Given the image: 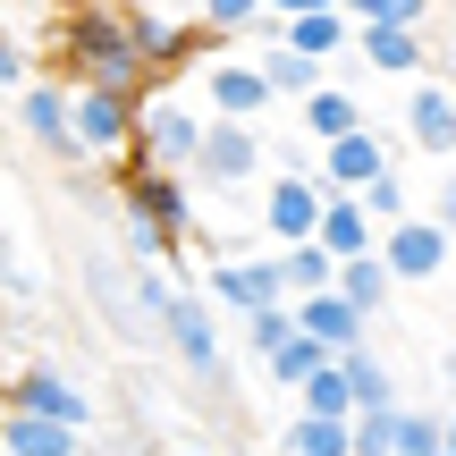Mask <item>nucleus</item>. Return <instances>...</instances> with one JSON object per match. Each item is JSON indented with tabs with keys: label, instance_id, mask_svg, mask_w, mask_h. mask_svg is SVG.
Wrapping results in <instances>:
<instances>
[{
	"label": "nucleus",
	"instance_id": "nucleus-20",
	"mask_svg": "<svg viewBox=\"0 0 456 456\" xmlns=\"http://www.w3.org/2000/svg\"><path fill=\"white\" fill-rule=\"evenodd\" d=\"M330 296H346V305L363 313V322H372V313H389V296H397V271L380 254H363V262H338V288Z\"/></svg>",
	"mask_w": 456,
	"mask_h": 456
},
{
	"label": "nucleus",
	"instance_id": "nucleus-34",
	"mask_svg": "<svg viewBox=\"0 0 456 456\" xmlns=\"http://www.w3.org/2000/svg\"><path fill=\"white\" fill-rule=\"evenodd\" d=\"M0 94H26V43L0 26Z\"/></svg>",
	"mask_w": 456,
	"mask_h": 456
},
{
	"label": "nucleus",
	"instance_id": "nucleus-29",
	"mask_svg": "<svg viewBox=\"0 0 456 456\" xmlns=\"http://www.w3.org/2000/svg\"><path fill=\"white\" fill-rule=\"evenodd\" d=\"M363 212H372L380 228H397V220H414V186H406V169H380V178L363 186Z\"/></svg>",
	"mask_w": 456,
	"mask_h": 456
},
{
	"label": "nucleus",
	"instance_id": "nucleus-38",
	"mask_svg": "<svg viewBox=\"0 0 456 456\" xmlns=\"http://www.w3.org/2000/svg\"><path fill=\"white\" fill-rule=\"evenodd\" d=\"M448 456H456V414H448Z\"/></svg>",
	"mask_w": 456,
	"mask_h": 456
},
{
	"label": "nucleus",
	"instance_id": "nucleus-31",
	"mask_svg": "<svg viewBox=\"0 0 456 456\" xmlns=\"http://www.w3.org/2000/svg\"><path fill=\"white\" fill-rule=\"evenodd\" d=\"M245 338H254V355H279V346L296 338V305H271V313H254V322H245Z\"/></svg>",
	"mask_w": 456,
	"mask_h": 456
},
{
	"label": "nucleus",
	"instance_id": "nucleus-19",
	"mask_svg": "<svg viewBox=\"0 0 456 456\" xmlns=\"http://www.w3.org/2000/svg\"><path fill=\"white\" fill-rule=\"evenodd\" d=\"M355 51H363L372 68H389V77H406V85L423 77V34H414V26H363Z\"/></svg>",
	"mask_w": 456,
	"mask_h": 456
},
{
	"label": "nucleus",
	"instance_id": "nucleus-24",
	"mask_svg": "<svg viewBox=\"0 0 456 456\" xmlns=\"http://www.w3.org/2000/svg\"><path fill=\"white\" fill-rule=\"evenodd\" d=\"M279 279H288V305H305V296L338 288V262H330L322 245H288V254H279Z\"/></svg>",
	"mask_w": 456,
	"mask_h": 456
},
{
	"label": "nucleus",
	"instance_id": "nucleus-30",
	"mask_svg": "<svg viewBox=\"0 0 456 456\" xmlns=\"http://www.w3.org/2000/svg\"><path fill=\"white\" fill-rule=\"evenodd\" d=\"M346 17H363V26H414L423 34V17H431V0H338Z\"/></svg>",
	"mask_w": 456,
	"mask_h": 456
},
{
	"label": "nucleus",
	"instance_id": "nucleus-21",
	"mask_svg": "<svg viewBox=\"0 0 456 456\" xmlns=\"http://www.w3.org/2000/svg\"><path fill=\"white\" fill-rule=\"evenodd\" d=\"M305 135H313L322 152L338 144V135H363V102L346 94V85H322V94L305 102Z\"/></svg>",
	"mask_w": 456,
	"mask_h": 456
},
{
	"label": "nucleus",
	"instance_id": "nucleus-18",
	"mask_svg": "<svg viewBox=\"0 0 456 456\" xmlns=\"http://www.w3.org/2000/svg\"><path fill=\"white\" fill-rule=\"evenodd\" d=\"M262 85H271V102H296L305 110L313 94H322V60H305V51H288V43H262Z\"/></svg>",
	"mask_w": 456,
	"mask_h": 456
},
{
	"label": "nucleus",
	"instance_id": "nucleus-40",
	"mask_svg": "<svg viewBox=\"0 0 456 456\" xmlns=\"http://www.w3.org/2000/svg\"><path fill=\"white\" fill-rule=\"evenodd\" d=\"M440 456H448V448H440Z\"/></svg>",
	"mask_w": 456,
	"mask_h": 456
},
{
	"label": "nucleus",
	"instance_id": "nucleus-10",
	"mask_svg": "<svg viewBox=\"0 0 456 456\" xmlns=\"http://www.w3.org/2000/svg\"><path fill=\"white\" fill-rule=\"evenodd\" d=\"M262 161H271V152H262L254 127H237V118H212V127H203V161H195L203 186H254Z\"/></svg>",
	"mask_w": 456,
	"mask_h": 456
},
{
	"label": "nucleus",
	"instance_id": "nucleus-2",
	"mask_svg": "<svg viewBox=\"0 0 456 456\" xmlns=\"http://www.w3.org/2000/svg\"><path fill=\"white\" fill-rule=\"evenodd\" d=\"M203 127H212V118H203L195 102L152 94V102H144V118H135V161L178 178V169H195V161H203Z\"/></svg>",
	"mask_w": 456,
	"mask_h": 456
},
{
	"label": "nucleus",
	"instance_id": "nucleus-1",
	"mask_svg": "<svg viewBox=\"0 0 456 456\" xmlns=\"http://www.w3.org/2000/svg\"><path fill=\"white\" fill-rule=\"evenodd\" d=\"M85 288H94V313L118 330V346H161L169 338V288L152 262H127V254H85Z\"/></svg>",
	"mask_w": 456,
	"mask_h": 456
},
{
	"label": "nucleus",
	"instance_id": "nucleus-32",
	"mask_svg": "<svg viewBox=\"0 0 456 456\" xmlns=\"http://www.w3.org/2000/svg\"><path fill=\"white\" fill-rule=\"evenodd\" d=\"M346 431H355V456H397V406L389 414H355Z\"/></svg>",
	"mask_w": 456,
	"mask_h": 456
},
{
	"label": "nucleus",
	"instance_id": "nucleus-27",
	"mask_svg": "<svg viewBox=\"0 0 456 456\" xmlns=\"http://www.w3.org/2000/svg\"><path fill=\"white\" fill-rule=\"evenodd\" d=\"M279 456H355V431H346V423H313V414H296V423L279 431Z\"/></svg>",
	"mask_w": 456,
	"mask_h": 456
},
{
	"label": "nucleus",
	"instance_id": "nucleus-11",
	"mask_svg": "<svg viewBox=\"0 0 456 456\" xmlns=\"http://www.w3.org/2000/svg\"><path fill=\"white\" fill-rule=\"evenodd\" d=\"M406 144L431 161H456V85H431V77L406 85Z\"/></svg>",
	"mask_w": 456,
	"mask_h": 456
},
{
	"label": "nucleus",
	"instance_id": "nucleus-4",
	"mask_svg": "<svg viewBox=\"0 0 456 456\" xmlns=\"http://www.w3.org/2000/svg\"><path fill=\"white\" fill-rule=\"evenodd\" d=\"M203 288L220 296L228 313H245V322H254V313H271V305H288V279H279V254H228V262H212V271H203Z\"/></svg>",
	"mask_w": 456,
	"mask_h": 456
},
{
	"label": "nucleus",
	"instance_id": "nucleus-14",
	"mask_svg": "<svg viewBox=\"0 0 456 456\" xmlns=\"http://www.w3.org/2000/svg\"><path fill=\"white\" fill-rule=\"evenodd\" d=\"M380 169H397V161H389V144H380L372 127H363V135H338V144L322 152V186H330V195H363Z\"/></svg>",
	"mask_w": 456,
	"mask_h": 456
},
{
	"label": "nucleus",
	"instance_id": "nucleus-17",
	"mask_svg": "<svg viewBox=\"0 0 456 456\" xmlns=\"http://www.w3.org/2000/svg\"><path fill=\"white\" fill-rule=\"evenodd\" d=\"M0 448H9V456H85V431L51 423V414H17V406H0Z\"/></svg>",
	"mask_w": 456,
	"mask_h": 456
},
{
	"label": "nucleus",
	"instance_id": "nucleus-23",
	"mask_svg": "<svg viewBox=\"0 0 456 456\" xmlns=\"http://www.w3.org/2000/svg\"><path fill=\"white\" fill-rule=\"evenodd\" d=\"M338 372H346V389H355V414H389V406H397V372L372 355V346L338 355Z\"/></svg>",
	"mask_w": 456,
	"mask_h": 456
},
{
	"label": "nucleus",
	"instance_id": "nucleus-35",
	"mask_svg": "<svg viewBox=\"0 0 456 456\" xmlns=\"http://www.w3.org/2000/svg\"><path fill=\"white\" fill-rule=\"evenodd\" d=\"M313 9H338V0H271V17L288 26V17H313Z\"/></svg>",
	"mask_w": 456,
	"mask_h": 456
},
{
	"label": "nucleus",
	"instance_id": "nucleus-7",
	"mask_svg": "<svg viewBox=\"0 0 456 456\" xmlns=\"http://www.w3.org/2000/svg\"><path fill=\"white\" fill-rule=\"evenodd\" d=\"M380 262L397 271V288H423V279H440L456 262V245L440 220H397V228H380Z\"/></svg>",
	"mask_w": 456,
	"mask_h": 456
},
{
	"label": "nucleus",
	"instance_id": "nucleus-6",
	"mask_svg": "<svg viewBox=\"0 0 456 456\" xmlns=\"http://www.w3.org/2000/svg\"><path fill=\"white\" fill-rule=\"evenodd\" d=\"M0 406H17V414H51V423H68V431H94V397H85L68 372H51V363H26V372L9 380V397H0Z\"/></svg>",
	"mask_w": 456,
	"mask_h": 456
},
{
	"label": "nucleus",
	"instance_id": "nucleus-8",
	"mask_svg": "<svg viewBox=\"0 0 456 456\" xmlns=\"http://www.w3.org/2000/svg\"><path fill=\"white\" fill-rule=\"evenodd\" d=\"M17 118H26V135L51 152V161H85V144H77V102H68V85H43V77H34L26 94H17Z\"/></svg>",
	"mask_w": 456,
	"mask_h": 456
},
{
	"label": "nucleus",
	"instance_id": "nucleus-22",
	"mask_svg": "<svg viewBox=\"0 0 456 456\" xmlns=\"http://www.w3.org/2000/svg\"><path fill=\"white\" fill-rule=\"evenodd\" d=\"M279 43L330 68V60H338L346 43H355V26H338V9H313V17H288V26H279Z\"/></svg>",
	"mask_w": 456,
	"mask_h": 456
},
{
	"label": "nucleus",
	"instance_id": "nucleus-37",
	"mask_svg": "<svg viewBox=\"0 0 456 456\" xmlns=\"http://www.w3.org/2000/svg\"><path fill=\"white\" fill-rule=\"evenodd\" d=\"M440 372H448V397H456V355H448V363H440Z\"/></svg>",
	"mask_w": 456,
	"mask_h": 456
},
{
	"label": "nucleus",
	"instance_id": "nucleus-26",
	"mask_svg": "<svg viewBox=\"0 0 456 456\" xmlns=\"http://www.w3.org/2000/svg\"><path fill=\"white\" fill-rule=\"evenodd\" d=\"M330 363H338V355H330V346H313L305 330H296L279 355H262V372H271V389H305V380H313V372H330Z\"/></svg>",
	"mask_w": 456,
	"mask_h": 456
},
{
	"label": "nucleus",
	"instance_id": "nucleus-28",
	"mask_svg": "<svg viewBox=\"0 0 456 456\" xmlns=\"http://www.w3.org/2000/svg\"><path fill=\"white\" fill-rule=\"evenodd\" d=\"M440 448H448V414L397 406V456H440Z\"/></svg>",
	"mask_w": 456,
	"mask_h": 456
},
{
	"label": "nucleus",
	"instance_id": "nucleus-13",
	"mask_svg": "<svg viewBox=\"0 0 456 456\" xmlns=\"http://www.w3.org/2000/svg\"><path fill=\"white\" fill-rule=\"evenodd\" d=\"M203 102H212V118H237V127H254L262 110H271V85H262L254 60H220L212 77H203Z\"/></svg>",
	"mask_w": 456,
	"mask_h": 456
},
{
	"label": "nucleus",
	"instance_id": "nucleus-36",
	"mask_svg": "<svg viewBox=\"0 0 456 456\" xmlns=\"http://www.w3.org/2000/svg\"><path fill=\"white\" fill-rule=\"evenodd\" d=\"M440 228H456V169H448V186H440Z\"/></svg>",
	"mask_w": 456,
	"mask_h": 456
},
{
	"label": "nucleus",
	"instance_id": "nucleus-25",
	"mask_svg": "<svg viewBox=\"0 0 456 456\" xmlns=\"http://www.w3.org/2000/svg\"><path fill=\"white\" fill-rule=\"evenodd\" d=\"M296 414H313V423H355V389H346L338 363H330V372H313L305 389H296Z\"/></svg>",
	"mask_w": 456,
	"mask_h": 456
},
{
	"label": "nucleus",
	"instance_id": "nucleus-15",
	"mask_svg": "<svg viewBox=\"0 0 456 456\" xmlns=\"http://www.w3.org/2000/svg\"><path fill=\"white\" fill-rule=\"evenodd\" d=\"M322 245L330 262H363V254H380V220L363 212V195H330V212H322Z\"/></svg>",
	"mask_w": 456,
	"mask_h": 456
},
{
	"label": "nucleus",
	"instance_id": "nucleus-5",
	"mask_svg": "<svg viewBox=\"0 0 456 456\" xmlns=\"http://www.w3.org/2000/svg\"><path fill=\"white\" fill-rule=\"evenodd\" d=\"M322 212H330V186H322V178H271V203H262L271 254H288V245H313V237H322Z\"/></svg>",
	"mask_w": 456,
	"mask_h": 456
},
{
	"label": "nucleus",
	"instance_id": "nucleus-12",
	"mask_svg": "<svg viewBox=\"0 0 456 456\" xmlns=\"http://www.w3.org/2000/svg\"><path fill=\"white\" fill-rule=\"evenodd\" d=\"M77 102V144L85 152H127L135 144V102H118V94H94V85H85V94H68Z\"/></svg>",
	"mask_w": 456,
	"mask_h": 456
},
{
	"label": "nucleus",
	"instance_id": "nucleus-39",
	"mask_svg": "<svg viewBox=\"0 0 456 456\" xmlns=\"http://www.w3.org/2000/svg\"><path fill=\"white\" fill-rule=\"evenodd\" d=\"M448 245H456V228H448Z\"/></svg>",
	"mask_w": 456,
	"mask_h": 456
},
{
	"label": "nucleus",
	"instance_id": "nucleus-33",
	"mask_svg": "<svg viewBox=\"0 0 456 456\" xmlns=\"http://www.w3.org/2000/svg\"><path fill=\"white\" fill-rule=\"evenodd\" d=\"M271 0H203V34H228V26H262Z\"/></svg>",
	"mask_w": 456,
	"mask_h": 456
},
{
	"label": "nucleus",
	"instance_id": "nucleus-9",
	"mask_svg": "<svg viewBox=\"0 0 456 456\" xmlns=\"http://www.w3.org/2000/svg\"><path fill=\"white\" fill-rule=\"evenodd\" d=\"M169 346H178V363L203 389H228V355H220V330H212V313H203V296H178V305H169Z\"/></svg>",
	"mask_w": 456,
	"mask_h": 456
},
{
	"label": "nucleus",
	"instance_id": "nucleus-16",
	"mask_svg": "<svg viewBox=\"0 0 456 456\" xmlns=\"http://www.w3.org/2000/svg\"><path fill=\"white\" fill-rule=\"evenodd\" d=\"M296 330H305L313 346H330V355H355L372 322H363V313L346 305V296H305V305H296Z\"/></svg>",
	"mask_w": 456,
	"mask_h": 456
},
{
	"label": "nucleus",
	"instance_id": "nucleus-3",
	"mask_svg": "<svg viewBox=\"0 0 456 456\" xmlns=\"http://www.w3.org/2000/svg\"><path fill=\"white\" fill-rule=\"evenodd\" d=\"M118 195H127V220L161 228L169 245H186V237H195V203H186V186L169 178V169H144V161H127V169H118Z\"/></svg>",
	"mask_w": 456,
	"mask_h": 456
}]
</instances>
